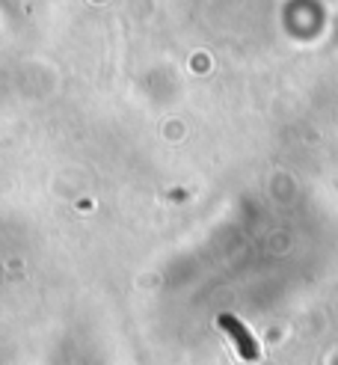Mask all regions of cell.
I'll return each instance as SVG.
<instances>
[{"mask_svg": "<svg viewBox=\"0 0 338 365\" xmlns=\"http://www.w3.org/2000/svg\"><path fill=\"white\" fill-rule=\"evenodd\" d=\"M220 327H228V330H231V339L238 341L241 356H246V359H255V356H258V351H255V341L249 339V330H243V327H241L235 318H220Z\"/></svg>", "mask_w": 338, "mask_h": 365, "instance_id": "obj_1", "label": "cell"}]
</instances>
